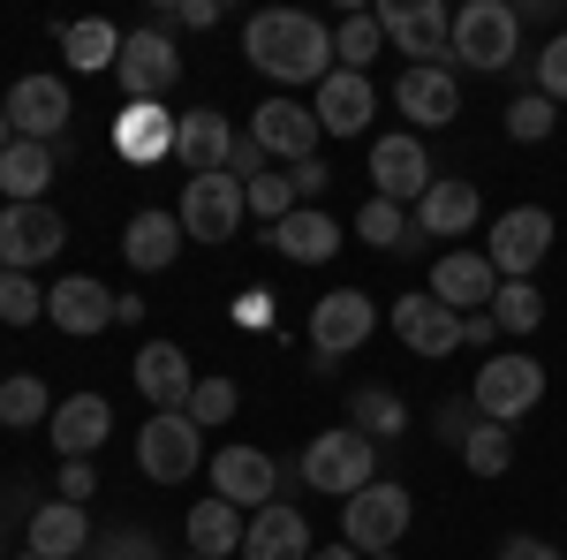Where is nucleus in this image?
<instances>
[{
  "label": "nucleus",
  "instance_id": "nucleus-60",
  "mask_svg": "<svg viewBox=\"0 0 567 560\" xmlns=\"http://www.w3.org/2000/svg\"><path fill=\"white\" fill-rule=\"evenodd\" d=\"M0 560H8V538H0Z\"/></svg>",
  "mask_w": 567,
  "mask_h": 560
},
{
  "label": "nucleus",
  "instance_id": "nucleus-47",
  "mask_svg": "<svg viewBox=\"0 0 567 560\" xmlns=\"http://www.w3.org/2000/svg\"><path fill=\"white\" fill-rule=\"evenodd\" d=\"M280 174L296 190V205H326V190H333V167L326 160H303V167H280Z\"/></svg>",
  "mask_w": 567,
  "mask_h": 560
},
{
  "label": "nucleus",
  "instance_id": "nucleus-42",
  "mask_svg": "<svg viewBox=\"0 0 567 560\" xmlns=\"http://www.w3.org/2000/svg\"><path fill=\"white\" fill-rule=\"evenodd\" d=\"M45 318V288L31 273H0V326H31Z\"/></svg>",
  "mask_w": 567,
  "mask_h": 560
},
{
  "label": "nucleus",
  "instance_id": "nucleus-26",
  "mask_svg": "<svg viewBox=\"0 0 567 560\" xmlns=\"http://www.w3.org/2000/svg\"><path fill=\"white\" fill-rule=\"evenodd\" d=\"M432 296L446 303V310H492V296H499V273H492V258L484 251H446V258L432 265Z\"/></svg>",
  "mask_w": 567,
  "mask_h": 560
},
{
  "label": "nucleus",
  "instance_id": "nucleus-2",
  "mask_svg": "<svg viewBox=\"0 0 567 560\" xmlns=\"http://www.w3.org/2000/svg\"><path fill=\"white\" fill-rule=\"evenodd\" d=\"M470 401H477L484 425H523L529 409L545 401V364L537 356H523V348H499V356H484L477 379H470Z\"/></svg>",
  "mask_w": 567,
  "mask_h": 560
},
{
  "label": "nucleus",
  "instance_id": "nucleus-46",
  "mask_svg": "<svg viewBox=\"0 0 567 560\" xmlns=\"http://www.w3.org/2000/svg\"><path fill=\"white\" fill-rule=\"evenodd\" d=\"M91 560H167V553L152 546V530H106V538L91 546Z\"/></svg>",
  "mask_w": 567,
  "mask_h": 560
},
{
  "label": "nucleus",
  "instance_id": "nucleus-53",
  "mask_svg": "<svg viewBox=\"0 0 567 560\" xmlns=\"http://www.w3.org/2000/svg\"><path fill=\"white\" fill-rule=\"evenodd\" d=\"M175 23H189V31H213V23H219V0H182Z\"/></svg>",
  "mask_w": 567,
  "mask_h": 560
},
{
  "label": "nucleus",
  "instance_id": "nucleus-3",
  "mask_svg": "<svg viewBox=\"0 0 567 560\" xmlns=\"http://www.w3.org/2000/svg\"><path fill=\"white\" fill-rule=\"evenodd\" d=\"M409 522H416V500H409V485H393V477H371L363 492L341 500V546L355 553H393L401 538H409Z\"/></svg>",
  "mask_w": 567,
  "mask_h": 560
},
{
  "label": "nucleus",
  "instance_id": "nucleus-18",
  "mask_svg": "<svg viewBox=\"0 0 567 560\" xmlns=\"http://www.w3.org/2000/svg\"><path fill=\"white\" fill-rule=\"evenodd\" d=\"M272 485H280V470H272V455L265 447H219L213 455V492L227 500V508H243V516H258V508H272Z\"/></svg>",
  "mask_w": 567,
  "mask_h": 560
},
{
  "label": "nucleus",
  "instance_id": "nucleus-22",
  "mask_svg": "<svg viewBox=\"0 0 567 560\" xmlns=\"http://www.w3.org/2000/svg\"><path fill=\"white\" fill-rule=\"evenodd\" d=\"M130 379L152 409H189V394H197V371H189V356L175 342H144L130 356Z\"/></svg>",
  "mask_w": 567,
  "mask_h": 560
},
{
  "label": "nucleus",
  "instance_id": "nucleus-32",
  "mask_svg": "<svg viewBox=\"0 0 567 560\" xmlns=\"http://www.w3.org/2000/svg\"><path fill=\"white\" fill-rule=\"evenodd\" d=\"M243 508H227V500H197V508H189V522H182V530H189V553L197 560H227V553H243Z\"/></svg>",
  "mask_w": 567,
  "mask_h": 560
},
{
  "label": "nucleus",
  "instance_id": "nucleus-9",
  "mask_svg": "<svg viewBox=\"0 0 567 560\" xmlns=\"http://www.w3.org/2000/svg\"><path fill=\"white\" fill-rule=\"evenodd\" d=\"M484 258H492L499 281H529L537 265L553 258V213L545 205H507L492 220V235H484Z\"/></svg>",
  "mask_w": 567,
  "mask_h": 560
},
{
  "label": "nucleus",
  "instance_id": "nucleus-56",
  "mask_svg": "<svg viewBox=\"0 0 567 560\" xmlns=\"http://www.w3.org/2000/svg\"><path fill=\"white\" fill-rule=\"evenodd\" d=\"M8 144H16V130H8V114H0V152H8Z\"/></svg>",
  "mask_w": 567,
  "mask_h": 560
},
{
  "label": "nucleus",
  "instance_id": "nucleus-41",
  "mask_svg": "<svg viewBox=\"0 0 567 560\" xmlns=\"http://www.w3.org/2000/svg\"><path fill=\"white\" fill-rule=\"evenodd\" d=\"M235 409H243V387H235V379H197V394H189V409H182V417H189V425L205 431V425H227V417H235Z\"/></svg>",
  "mask_w": 567,
  "mask_h": 560
},
{
  "label": "nucleus",
  "instance_id": "nucleus-19",
  "mask_svg": "<svg viewBox=\"0 0 567 560\" xmlns=\"http://www.w3.org/2000/svg\"><path fill=\"white\" fill-rule=\"evenodd\" d=\"M235 136L243 130H235L219 106H189V114H175V167H182V182H189V174H227Z\"/></svg>",
  "mask_w": 567,
  "mask_h": 560
},
{
  "label": "nucleus",
  "instance_id": "nucleus-13",
  "mask_svg": "<svg viewBox=\"0 0 567 560\" xmlns=\"http://www.w3.org/2000/svg\"><path fill=\"white\" fill-rule=\"evenodd\" d=\"M250 144H258L265 160H280V167H303V160H318L326 130H318V114H310L303 99L272 91V99H258V114H250Z\"/></svg>",
  "mask_w": 567,
  "mask_h": 560
},
{
  "label": "nucleus",
  "instance_id": "nucleus-39",
  "mask_svg": "<svg viewBox=\"0 0 567 560\" xmlns=\"http://www.w3.org/2000/svg\"><path fill=\"white\" fill-rule=\"evenodd\" d=\"M462 470L470 477H507L515 470V431L507 425H477L462 439Z\"/></svg>",
  "mask_w": 567,
  "mask_h": 560
},
{
  "label": "nucleus",
  "instance_id": "nucleus-12",
  "mask_svg": "<svg viewBox=\"0 0 567 560\" xmlns=\"http://www.w3.org/2000/svg\"><path fill=\"white\" fill-rule=\"evenodd\" d=\"M69 251V220L53 205H0V273H39Z\"/></svg>",
  "mask_w": 567,
  "mask_h": 560
},
{
  "label": "nucleus",
  "instance_id": "nucleus-48",
  "mask_svg": "<svg viewBox=\"0 0 567 560\" xmlns=\"http://www.w3.org/2000/svg\"><path fill=\"white\" fill-rule=\"evenodd\" d=\"M91 492H99V470H91V462H61V477H53V500H69V508H84Z\"/></svg>",
  "mask_w": 567,
  "mask_h": 560
},
{
  "label": "nucleus",
  "instance_id": "nucleus-35",
  "mask_svg": "<svg viewBox=\"0 0 567 560\" xmlns=\"http://www.w3.org/2000/svg\"><path fill=\"white\" fill-rule=\"evenodd\" d=\"M349 227H355V243H371V251H416V243H424V235H416V220L401 213V205H386V197H371Z\"/></svg>",
  "mask_w": 567,
  "mask_h": 560
},
{
  "label": "nucleus",
  "instance_id": "nucleus-43",
  "mask_svg": "<svg viewBox=\"0 0 567 560\" xmlns=\"http://www.w3.org/2000/svg\"><path fill=\"white\" fill-rule=\"evenodd\" d=\"M243 205H250V220H265V227H280V220L296 213V190H288V174H272L265 167L250 190H243Z\"/></svg>",
  "mask_w": 567,
  "mask_h": 560
},
{
  "label": "nucleus",
  "instance_id": "nucleus-20",
  "mask_svg": "<svg viewBox=\"0 0 567 560\" xmlns=\"http://www.w3.org/2000/svg\"><path fill=\"white\" fill-rule=\"evenodd\" d=\"M106 431H114V401H106V394H69V401H53V417H45V439L61 447V462H91V455L106 447Z\"/></svg>",
  "mask_w": 567,
  "mask_h": 560
},
{
  "label": "nucleus",
  "instance_id": "nucleus-49",
  "mask_svg": "<svg viewBox=\"0 0 567 560\" xmlns=\"http://www.w3.org/2000/svg\"><path fill=\"white\" fill-rule=\"evenodd\" d=\"M265 167H272V160H265L258 144H250V130H243V136H235V152H227V174H235V182H243V190H250V182H258Z\"/></svg>",
  "mask_w": 567,
  "mask_h": 560
},
{
  "label": "nucleus",
  "instance_id": "nucleus-5",
  "mask_svg": "<svg viewBox=\"0 0 567 560\" xmlns=\"http://www.w3.org/2000/svg\"><path fill=\"white\" fill-rule=\"evenodd\" d=\"M167 23H175V16H152V23L122 31V61H114L122 106H136V99H167V91L182 84V45L167 39Z\"/></svg>",
  "mask_w": 567,
  "mask_h": 560
},
{
  "label": "nucleus",
  "instance_id": "nucleus-21",
  "mask_svg": "<svg viewBox=\"0 0 567 560\" xmlns=\"http://www.w3.org/2000/svg\"><path fill=\"white\" fill-rule=\"evenodd\" d=\"M310 114H318L326 136H363L379 122V84L355 77V69H333V77L318 84V99H310Z\"/></svg>",
  "mask_w": 567,
  "mask_h": 560
},
{
  "label": "nucleus",
  "instance_id": "nucleus-58",
  "mask_svg": "<svg viewBox=\"0 0 567 560\" xmlns=\"http://www.w3.org/2000/svg\"><path fill=\"white\" fill-rule=\"evenodd\" d=\"M8 560H39V553H31V546H23V553H8Z\"/></svg>",
  "mask_w": 567,
  "mask_h": 560
},
{
  "label": "nucleus",
  "instance_id": "nucleus-54",
  "mask_svg": "<svg viewBox=\"0 0 567 560\" xmlns=\"http://www.w3.org/2000/svg\"><path fill=\"white\" fill-rule=\"evenodd\" d=\"M114 326H144V296H114Z\"/></svg>",
  "mask_w": 567,
  "mask_h": 560
},
{
  "label": "nucleus",
  "instance_id": "nucleus-38",
  "mask_svg": "<svg viewBox=\"0 0 567 560\" xmlns=\"http://www.w3.org/2000/svg\"><path fill=\"white\" fill-rule=\"evenodd\" d=\"M492 326H499V334H537V326H545V288H537V281H499Z\"/></svg>",
  "mask_w": 567,
  "mask_h": 560
},
{
  "label": "nucleus",
  "instance_id": "nucleus-29",
  "mask_svg": "<svg viewBox=\"0 0 567 560\" xmlns=\"http://www.w3.org/2000/svg\"><path fill=\"white\" fill-rule=\"evenodd\" d=\"M265 235H272V251L288 265H326L341 251V220L326 213V205H296V213L280 220V227H265Z\"/></svg>",
  "mask_w": 567,
  "mask_h": 560
},
{
  "label": "nucleus",
  "instance_id": "nucleus-8",
  "mask_svg": "<svg viewBox=\"0 0 567 560\" xmlns=\"http://www.w3.org/2000/svg\"><path fill=\"white\" fill-rule=\"evenodd\" d=\"M136 470H144V485H189L205 470V431L182 409H152L136 431Z\"/></svg>",
  "mask_w": 567,
  "mask_h": 560
},
{
  "label": "nucleus",
  "instance_id": "nucleus-10",
  "mask_svg": "<svg viewBox=\"0 0 567 560\" xmlns=\"http://www.w3.org/2000/svg\"><path fill=\"white\" fill-rule=\"evenodd\" d=\"M371 334H379V296H363V288H326V296L310 303V348H318V371H326L333 356H355Z\"/></svg>",
  "mask_w": 567,
  "mask_h": 560
},
{
  "label": "nucleus",
  "instance_id": "nucleus-36",
  "mask_svg": "<svg viewBox=\"0 0 567 560\" xmlns=\"http://www.w3.org/2000/svg\"><path fill=\"white\" fill-rule=\"evenodd\" d=\"M379 45H386V31H379V16H371V8H355V16H341V23H333V61H341V69H355V77H371Z\"/></svg>",
  "mask_w": 567,
  "mask_h": 560
},
{
  "label": "nucleus",
  "instance_id": "nucleus-50",
  "mask_svg": "<svg viewBox=\"0 0 567 560\" xmlns=\"http://www.w3.org/2000/svg\"><path fill=\"white\" fill-rule=\"evenodd\" d=\"M272 288H243V296H235V326H272Z\"/></svg>",
  "mask_w": 567,
  "mask_h": 560
},
{
  "label": "nucleus",
  "instance_id": "nucleus-33",
  "mask_svg": "<svg viewBox=\"0 0 567 560\" xmlns=\"http://www.w3.org/2000/svg\"><path fill=\"white\" fill-rule=\"evenodd\" d=\"M53 45L69 53V69H76V77H99V69H114V61H122V31H114V23H99V16H91V23H61Z\"/></svg>",
  "mask_w": 567,
  "mask_h": 560
},
{
  "label": "nucleus",
  "instance_id": "nucleus-37",
  "mask_svg": "<svg viewBox=\"0 0 567 560\" xmlns=\"http://www.w3.org/2000/svg\"><path fill=\"white\" fill-rule=\"evenodd\" d=\"M45 417H53V394H45V379H31V371L0 379V425H16V431H45Z\"/></svg>",
  "mask_w": 567,
  "mask_h": 560
},
{
  "label": "nucleus",
  "instance_id": "nucleus-27",
  "mask_svg": "<svg viewBox=\"0 0 567 560\" xmlns=\"http://www.w3.org/2000/svg\"><path fill=\"white\" fill-rule=\"evenodd\" d=\"M310 546L318 538H310L303 508H288V500H272L243 522V560H310Z\"/></svg>",
  "mask_w": 567,
  "mask_h": 560
},
{
  "label": "nucleus",
  "instance_id": "nucleus-15",
  "mask_svg": "<svg viewBox=\"0 0 567 560\" xmlns=\"http://www.w3.org/2000/svg\"><path fill=\"white\" fill-rule=\"evenodd\" d=\"M0 114H8V130H16V136L53 144V136L76 122V99H69V84H61V77H16V84H8V99H0Z\"/></svg>",
  "mask_w": 567,
  "mask_h": 560
},
{
  "label": "nucleus",
  "instance_id": "nucleus-7",
  "mask_svg": "<svg viewBox=\"0 0 567 560\" xmlns=\"http://www.w3.org/2000/svg\"><path fill=\"white\" fill-rule=\"evenodd\" d=\"M371 16L401 45L409 69H446L454 61V16H446V0H379Z\"/></svg>",
  "mask_w": 567,
  "mask_h": 560
},
{
  "label": "nucleus",
  "instance_id": "nucleus-14",
  "mask_svg": "<svg viewBox=\"0 0 567 560\" xmlns=\"http://www.w3.org/2000/svg\"><path fill=\"white\" fill-rule=\"evenodd\" d=\"M432 182H439V174H432V152H424V136H416V130L371 136V197H386V205H416Z\"/></svg>",
  "mask_w": 567,
  "mask_h": 560
},
{
  "label": "nucleus",
  "instance_id": "nucleus-40",
  "mask_svg": "<svg viewBox=\"0 0 567 560\" xmlns=\"http://www.w3.org/2000/svg\"><path fill=\"white\" fill-rule=\"evenodd\" d=\"M553 130H560V106H553L545 91H523V99L507 106V136H515V144H545Z\"/></svg>",
  "mask_w": 567,
  "mask_h": 560
},
{
  "label": "nucleus",
  "instance_id": "nucleus-34",
  "mask_svg": "<svg viewBox=\"0 0 567 560\" xmlns=\"http://www.w3.org/2000/svg\"><path fill=\"white\" fill-rule=\"evenodd\" d=\"M349 425L363 431L371 447H379V439H401V431H409V401H401L393 387H355L349 394Z\"/></svg>",
  "mask_w": 567,
  "mask_h": 560
},
{
  "label": "nucleus",
  "instance_id": "nucleus-31",
  "mask_svg": "<svg viewBox=\"0 0 567 560\" xmlns=\"http://www.w3.org/2000/svg\"><path fill=\"white\" fill-rule=\"evenodd\" d=\"M53 144H31V136H16L8 152H0V205H45V190H53Z\"/></svg>",
  "mask_w": 567,
  "mask_h": 560
},
{
  "label": "nucleus",
  "instance_id": "nucleus-11",
  "mask_svg": "<svg viewBox=\"0 0 567 560\" xmlns=\"http://www.w3.org/2000/svg\"><path fill=\"white\" fill-rule=\"evenodd\" d=\"M175 220H182V235H189V243H235V227L250 220L243 182H235V174H189V182H182Z\"/></svg>",
  "mask_w": 567,
  "mask_h": 560
},
{
  "label": "nucleus",
  "instance_id": "nucleus-45",
  "mask_svg": "<svg viewBox=\"0 0 567 560\" xmlns=\"http://www.w3.org/2000/svg\"><path fill=\"white\" fill-rule=\"evenodd\" d=\"M477 425H484V417H477V401H439V409H432L439 447H454V455H462V439H470Z\"/></svg>",
  "mask_w": 567,
  "mask_h": 560
},
{
  "label": "nucleus",
  "instance_id": "nucleus-59",
  "mask_svg": "<svg viewBox=\"0 0 567 560\" xmlns=\"http://www.w3.org/2000/svg\"><path fill=\"white\" fill-rule=\"evenodd\" d=\"M371 560H401V553H371Z\"/></svg>",
  "mask_w": 567,
  "mask_h": 560
},
{
  "label": "nucleus",
  "instance_id": "nucleus-51",
  "mask_svg": "<svg viewBox=\"0 0 567 560\" xmlns=\"http://www.w3.org/2000/svg\"><path fill=\"white\" fill-rule=\"evenodd\" d=\"M462 348H484V356H499V326H492V310H470V318H462Z\"/></svg>",
  "mask_w": 567,
  "mask_h": 560
},
{
  "label": "nucleus",
  "instance_id": "nucleus-1",
  "mask_svg": "<svg viewBox=\"0 0 567 560\" xmlns=\"http://www.w3.org/2000/svg\"><path fill=\"white\" fill-rule=\"evenodd\" d=\"M243 61L272 77L280 91L296 84H326L341 61H333V23L326 16H310V8H258L250 23H243Z\"/></svg>",
  "mask_w": 567,
  "mask_h": 560
},
{
  "label": "nucleus",
  "instance_id": "nucleus-23",
  "mask_svg": "<svg viewBox=\"0 0 567 560\" xmlns=\"http://www.w3.org/2000/svg\"><path fill=\"white\" fill-rule=\"evenodd\" d=\"M393 106L416 130H446L462 114V84H454V69H401L393 77Z\"/></svg>",
  "mask_w": 567,
  "mask_h": 560
},
{
  "label": "nucleus",
  "instance_id": "nucleus-44",
  "mask_svg": "<svg viewBox=\"0 0 567 560\" xmlns=\"http://www.w3.org/2000/svg\"><path fill=\"white\" fill-rule=\"evenodd\" d=\"M529 77H537V91H545L553 106H567V31H553V39H545V53L529 61Z\"/></svg>",
  "mask_w": 567,
  "mask_h": 560
},
{
  "label": "nucleus",
  "instance_id": "nucleus-4",
  "mask_svg": "<svg viewBox=\"0 0 567 560\" xmlns=\"http://www.w3.org/2000/svg\"><path fill=\"white\" fill-rule=\"evenodd\" d=\"M515 53H523V16L507 0H462L454 8V61L462 69L499 77V69H515Z\"/></svg>",
  "mask_w": 567,
  "mask_h": 560
},
{
  "label": "nucleus",
  "instance_id": "nucleus-30",
  "mask_svg": "<svg viewBox=\"0 0 567 560\" xmlns=\"http://www.w3.org/2000/svg\"><path fill=\"white\" fill-rule=\"evenodd\" d=\"M182 243H189V235H182V220L159 213V205H144V213L122 227V258H130L136 273H167V265L182 258Z\"/></svg>",
  "mask_w": 567,
  "mask_h": 560
},
{
  "label": "nucleus",
  "instance_id": "nucleus-17",
  "mask_svg": "<svg viewBox=\"0 0 567 560\" xmlns=\"http://www.w3.org/2000/svg\"><path fill=\"white\" fill-rule=\"evenodd\" d=\"M45 326H61L69 342L106 334V326H114V288H106V281H91V273L53 281V288H45Z\"/></svg>",
  "mask_w": 567,
  "mask_h": 560
},
{
  "label": "nucleus",
  "instance_id": "nucleus-52",
  "mask_svg": "<svg viewBox=\"0 0 567 560\" xmlns=\"http://www.w3.org/2000/svg\"><path fill=\"white\" fill-rule=\"evenodd\" d=\"M499 560H560V546H545L537 530H515V538L499 546Z\"/></svg>",
  "mask_w": 567,
  "mask_h": 560
},
{
  "label": "nucleus",
  "instance_id": "nucleus-28",
  "mask_svg": "<svg viewBox=\"0 0 567 560\" xmlns=\"http://www.w3.org/2000/svg\"><path fill=\"white\" fill-rule=\"evenodd\" d=\"M23 546L39 560H84V546H99V530H91L84 508H69V500H45L31 508V530H23Z\"/></svg>",
  "mask_w": 567,
  "mask_h": 560
},
{
  "label": "nucleus",
  "instance_id": "nucleus-16",
  "mask_svg": "<svg viewBox=\"0 0 567 560\" xmlns=\"http://www.w3.org/2000/svg\"><path fill=\"white\" fill-rule=\"evenodd\" d=\"M386 326H393V342L409 348V356H432V364L462 348V310H446L432 288H416V296H393Z\"/></svg>",
  "mask_w": 567,
  "mask_h": 560
},
{
  "label": "nucleus",
  "instance_id": "nucleus-25",
  "mask_svg": "<svg viewBox=\"0 0 567 560\" xmlns=\"http://www.w3.org/2000/svg\"><path fill=\"white\" fill-rule=\"evenodd\" d=\"M114 152L130 160V167H152V160H175V114H167V99H136L114 114Z\"/></svg>",
  "mask_w": 567,
  "mask_h": 560
},
{
  "label": "nucleus",
  "instance_id": "nucleus-57",
  "mask_svg": "<svg viewBox=\"0 0 567 560\" xmlns=\"http://www.w3.org/2000/svg\"><path fill=\"white\" fill-rule=\"evenodd\" d=\"M0 522H8V485H0Z\"/></svg>",
  "mask_w": 567,
  "mask_h": 560
},
{
  "label": "nucleus",
  "instance_id": "nucleus-24",
  "mask_svg": "<svg viewBox=\"0 0 567 560\" xmlns=\"http://www.w3.org/2000/svg\"><path fill=\"white\" fill-rule=\"evenodd\" d=\"M477 220H484L477 182H454V174H439L432 190L416 197V235H424V243H454V235H470Z\"/></svg>",
  "mask_w": 567,
  "mask_h": 560
},
{
  "label": "nucleus",
  "instance_id": "nucleus-6",
  "mask_svg": "<svg viewBox=\"0 0 567 560\" xmlns=\"http://www.w3.org/2000/svg\"><path fill=\"white\" fill-rule=\"evenodd\" d=\"M296 470H303V485L318 492V500H326V492H333V500H349V492H363V485L379 477V447H371L355 425H333V431H318V439L303 447V462H296Z\"/></svg>",
  "mask_w": 567,
  "mask_h": 560
},
{
  "label": "nucleus",
  "instance_id": "nucleus-55",
  "mask_svg": "<svg viewBox=\"0 0 567 560\" xmlns=\"http://www.w3.org/2000/svg\"><path fill=\"white\" fill-rule=\"evenodd\" d=\"M310 560H363L355 546H310Z\"/></svg>",
  "mask_w": 567,
  "mask_h": 560
}]
</instances>
